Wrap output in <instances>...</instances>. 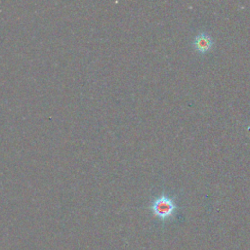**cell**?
<instances>
[{
  "mask_svg": "<svg viewBox=\"0 0 250 250\" xmlns=\"http://www.w3.org/2000/svg\"><path fill=\"white\" fill-rule=\"evenodd\" d=\"M151 209L156 217L162 221H165L171 219L174 216L177 205L175 204L173 198L166 195H162L153 201Z\"/></svg>",
  "mask_w": 250,
  "mask_h": 250,
  "instance_id": "6da1fadb",
  "label": "cell"
},
{
  "mask_svg": "<svg viewBox=\"0 0 250 250\" xmlns=\"http://www.w3.org/2000/svg\"><path fill=\"white\" fill-rule=\"evenodd\" d=\"M212 45H213L212 38L205 33H201L197 35L194 40V46L196 47V49L202 53L211 49Z\"/></svg>",
  "mask_w": 250,
  "mask_h": 250,
  "instance_id": "7a4b0ae2",
  "label": "cell"
}]
</instances>
